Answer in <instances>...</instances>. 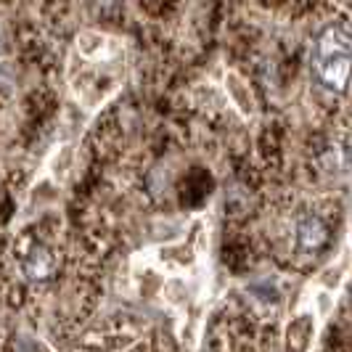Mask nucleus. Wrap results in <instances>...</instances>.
Here are the masks:
<instances>
[{
  "label": "nucleus",
  "mask_w": 352,
  "mask_h": 352,
  "mask_svg": "<svg viewBox=\"0 0 352 352\" xmlns=\"http://www.w3.org/2000/svg\"><path fill=\"white\" fill-rule=\"evenodd\" d=\"M313 72L323 88L342 93L352 77V32L342 24L326 27L313 48Z\"/></svg>",
  "instance_id": "obj_1"
},
{
  "label": "nucleus",
  "mask_w": 352,
  "mask_h": 352,
  "mask_svg": "<svg viewBox=\"0 0 352 352\" xmlns=\"http://www.w3.org/2000/svg\"><path fill=\"white\" fill-rule=\"evenodd\" d=\"M294 236H297V244L302 249H307V252H316L320 249L326 241H329V228H326V223L316 217V214H305L297 220V230H294Z\"/></svg>",
  "instance_id": "obj_2"
},
{
  "label": "nucleus",
  "mask_w": 352,
  "mask_h": 352,
  "mask_svg": "<svg viewBox=\"0 0 352 352\" xmlns=\"http://www.w3.org/2000/svg\"><path fill=\"white\" fill-rule=\"evenodd\" d=\"M24 267H27V276H30V278H45V276L51 273V260H48L45 252H35V254L24 263Z\"/></svg>",
  "instance_id": "obj_3"
}]
</instances>
